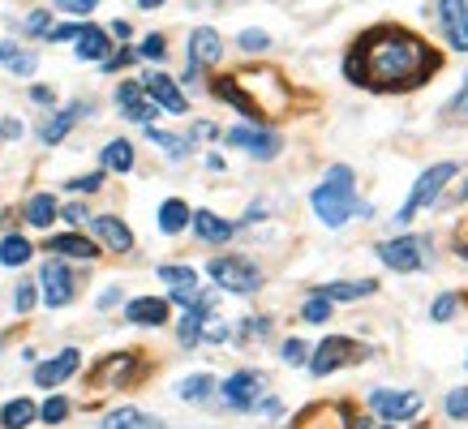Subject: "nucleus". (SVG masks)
<instances>
[{"label": "nucleus", "mask_w": 468, "mask_h": 429, "mask_svg": "<svg viewBox=\"0 0 468 429\" xmlns=\"http://www.w3.org/2000/svg\"><path fill=\"white\" fill-rule=\"evenodd\" d=\"M434 65H438V57L417 35L400 31V26H378L357 39V48L344 60V74H349V82H366L374 91H409L429 78Z\"/></svg>", "instance_id": "obj_1"}, {"label": "nucleus", "mask_w": 468, "mask_h": 429, "mask_svg": "<svg viewBox=\"0 0 468 429\" xmlns=\"http://www.w3.org/2000/svg\"><path fill=\"white\" fill-rule=\"evenodd\" d=\"M310 202H313V214H318L327 228H340V223H349L357 211H361V219L370 214V206H366V202L357 206V180H352V168H344V163L327 168V180L313 189Z\"/></svg>", "instance_id": "obj_2"}, {"label": "nucleus", "mask_w": 468, "mask_h": 429, "mask_svg": "<svg viewBox=\"0 0 468 429\" xmlns=\"http://www.w3.org/2000/svg\"><path fill=\"white\" fill-rule=\"evenodd\" d=\"M366 356H370V352H366V344H357V339H344V335H331V339H322V344L313 348L310 373H313V378H327V373H335L340 365L366 361Z\"/></svg>", "instance_id": "obj_3"}, {"label": "nucleus", "mask_w": 468, "mask_h": 429, "mask_svg": "<svg viewBox=\"0 0 468 429\" xmlns=\"http://www.w3.org/2000/svg\"><path fill=\"white\" fill-rule=\"evenodd\" d=\"M451 176H455V163H434L429 172L417 176V185H412V194H409V202H404V211L395 214V223H409L417 211L434 206V202H438V194H443V185H447Z\"/></svg>", "instance_id": "obj_4"}, {"label": "nucleus", "mask_w": 468, "mask_h": 429, "mask_svg": "<svg viewBox=\"0 0 468 429\" xmlns=\"http://www.w3.org/2000/svg\"><path fill=\"white\" fill-rule=\"evenodd\" d=\"M429 254V236H395L378 245V258L387 262L391 271H421Z\"/></svg>", "instance_id": "obj_5"}, {"label": "nucleus", "mask_w": 468, "mask_h": 429, "mask_svg": "<svg viewBox=\"0 0 468 429\" xmlns=\"http://www.w3.org/2000/svg\"><path fill=\"white\" fill-rule=\"evenodd\" d=\"M211 279L228 293H258L262 288V271L245 258H215L211 262Z\"/></svg>", "instance_id": "obj_6"}, {"label": "nucleus", "mask_w": 468, "mask_h": 429, "mask_svg": "<svg viewBox=\"0 0 468 429\" xmlns=\"http://www.w3.org/2000/svg\"><path fill=\"white\" fill-rule=\"evenodd\" d=\"M40 284H43V301L52 305V310H60V305H69L74 296H78V279H74V271L65 267V262H43L40 271Z\"/></svg>", "instance_id": "obj_7"}, {"label": "nucleus", "mask_w": 468, "mask_h": 429, "mask_svg": "<svg viewBox=\"0 0 468 429\" xmlns=\"http://www.w3.org/2000/svg\"><path fill=\"white\" fill-rule=\"evenodd\" d=\"M370 408L383 416V421H412L421 412V395L417 390H374Z\"/></svg>", "instance_id": "obj_8"}, {"label": "nucleus", "mask_w": 468, "mask_h": 429, "mask_svg": "<svg viewBox=\"0 0 468 429\" xmlns=\"http://www.w3.org/2000/svg\"><path fill=\"white\" fill-rule=\"evenodd\" d=\"M224 57V43H219V35H215L211 26H198L194 35H190V69H185V78L194 82L207 65H215V60Z\"/></svg>", "instance_id": "obj_9"}, {"label": "nucleus", "mask_w": 468, "mask_h": 429, "mask_svg": "<svg viewBox=\"0 0 468 429\" xmlns=\"http://www.w3.org/2000/svg\"><path fill=\"white\" fill-rule=\"evenodd\" d=\"M438 26L455 52H468V0H438Z\"/></svg>", "instance_id": "obj_10"}, {"label": "nucleus", "mask_w": 468, "mask_h": 429, "mask_svg": "<svg viewBox=\"0 0 468 429\" xmlns=\"http://www.w3.org/2000/svg\"><path fill=\"white\" fill-rule=\"evenodd\" d=\"M142 91H146V99H151L155 108L172 112V117L190 112V103H185V95H181V86H176L168 74H146V78H142Z\"/></svg>", "instance_id": "obj_11"}, {"label": "nucleus", "mask_w": 468, "mask_h": 429, "mask_svg": "<svg viewBox=\"0 0 468 429\" xmlns=\"http://www.w3.org/2000/svg\"><path fill=\"white\" fill-rule=\"evenodd\" d=\"M219 395H224L228 408H254L258 395H262V373H254V370L233 373V378L219 387Z\"/></svg>", "instance_id": "obj_12"}, {"label": "nucleus", "mask_w": 468, "mask_h": 429, "mask_svg": "<svg viewBox=\"0 0 468 429\" xmlns=\"http://www.w3.org/2000/svg\"><path fill=\"white\" fill-rule=\"evenodd\" d=\"M117 103L125 108V117L134 120V125H151L155 120V103L146 99V91H142V82H120L117 86Z\"/></svg>", "instance_id": "obj_13"}, {"label": "nucleus", "mask_w": 468, "mask_h": 429, "mask_svg": "<svg viewBox=\"0 0 468 429\" xmlns=\"http://www.w3.org/2000/svg\"><path fill=\"white\" fill-rule=\"evenodd\" d=\"M228 142L241 146L245 155H254V159H275L279 155V137L262 134V129H245V125H236V129H228Z\"/></svg>", "instance_id": "obj_14"}, {"label": "nucleus", "mask_w": 468, "mask_h": 429, "mask_svg": "<svg viewBox=\"0 0 468 429\" xmlns=\"http://www.w3.org/2000/svg\"><path fill=\"white\" fill-rule=\"evenodd\" d=\"M134 373H137V356L134 352H117V356H108L95 370V387H129Z\"/></svg>", "instance_id": "obj_15"}, {"label": "nucleus", "mask_w": 468, "mask_h": 429, "mask_svg": "<svg viewBox=\"0 0 468 429\" xmlns=\"http://www.w3.org/2000/svg\"><path fill=\"white\" fill-rule=\"evenodd\" d=\"M293 429H352L349 425V408L344 404H318V408H305L301 416H296Z\"/></svg>", "instance_id": "obj_16"}, {"label": "nucleus", "mask_w": 468, "mask_h": 429, "mask_svg": "<svg viewBox=\"0 0 468 429\" xmlns=\"http://www.w3.org/2000/svg\"><path fill=\"white\" fill-rule=\"evenodd\" d=\"M78 365H82V352H78V348H65L60 356L43 361L40 370H35V382H40V387H60V382H65L69 373L78 370Z\"/></svg>", "instance_id": "obj_17"}, {"label": "nucleus", "mask_w": 468, "mask_h": 429, "mask_svg": "<svg viewBox=\"0 0 468 429\" xmlns=\"http://www.w3.org/2000/svg\"><path fill=\"white\" fill-rule=\"evenodd\" d=\"M91 228H95V236L108 245V250H117V254L134 250V232L120 223L117 214H95V219H91Z\"/></svg>", "instance_id": "obj_18"}, {"label": "nucleus", "mask_w": 468, "mask_h": 429, "mask_svg": "<svg viewBox=\"0 0 468 429\" xmlns=\"http://www.w3.org/2000/svg\"><path fill=\"white\" fill-rule=\"evenodd\" d=\"M159 279L172 288V301H181V305L198 301V275L190 267H159Z\"/></svg>", "instance_id": "obj_19"}, {"label": "nucleus", "mask_w": 468, "mask_h": 429, "mask_svg": "<svg viewBox=\"0 0 468 429\" xmlns=\"http://www.w3.org/2000/svg\"><path fill=\"white\" fill-rule=\"evenodd\" d=\"M207 318H211V296H198L194 305H185V318H181V344L185 348H194L198 339H202Z\"/></svg>", "instance_id": "obj_20"}, {"label": "nucleus", "mask_w": 468, "mask_h": 429, "mask_svg": "<svg viewBox=\"0 0 468 429\" xmlns=\"http://www.w3.org/2000/svg\"><path fill=\"white\" fill-rule=\"evenodd\" d=\"M125 318L137 322V327H163V322H168V301H159V296H137V301H129Z\"/></svg>", "instance_id": "obj_21"}, {"label": "nucleus", "mask_w": 468, "mask_h": 429, "mask_svg": "<svg viewBox=\"0 0 468 429\" xmlns=\"http://www.w3.org/2000/svg\"><path fill=\"white\" fill-rule=\"evenodd\" d=\"M211 91H215V95H219V99H224V103H233V108H236V112H245V117H262V112H258V108H254V99H250V95H245V86H241V82H236V78H215V86H211Z\"/></svg>", "instance_id": "obj_22"}, {"label": "nucleus", "mask_w": 468, "mask_h": 429, "mask_svg": "<svg viewBox=\"0 0 468 429\" xmlns=\"http://www.w3.org/2000/svg\"><path fill=\"white\" fill-rule=\"evenodd\" d=\"M190 219H194V232L202 236L207 245H224V241L233 236V223H224V219L211 211H190Z\"/></svg>", "instance_id": "obj_23"}, {"label": "nucleus", "mask_w": 468, "mask_h": 429, "mask_svg": "<svg viewBox=\"0 0 468 429\" xmlns=\"http://www.w3.org/2000/svg\"><path fill=\"white\" fill-rule=\"evenodd\" d=\"M48 250H52V254H60V258H99L95 241H86V236H78V232L52 236V241H48Z\"/></svg>", "instance_id": "obj_24"}, {"label": "nucleus", "mask_w": 468, "mask_h": 429, "mask_svg": "<svg viewBox=\"0 0 468 429\" xmlns=\"http://www.w3.org/2000/svg\"><path fill=\"white\" fill-rule=\"evenodd\" d=\"M103 429H163V421H155V416H146L137 408H117L103 416Z\"/></svg>", "instance_id": "obj_25"}, {"label": "nucleus", "mask_w": 468, "mask_h": 429, "mask_svg": "<svg viewBox=\"0 0 468 429\" xmlns=\"http://www.w3.org/2000/svg\"><path fill=\"white\" fill-rule=\"evenodd\" d=\"M112 52V43H108V31H99V26H82L78 35V57L82 60H108Z\"/></svg>", "instance_id": "obj_26"}, {"label": "nucleus", "mask_w": 468, "mask_h": 429, "mask_svg": "<svg viewBox=\"0 0 468 429\" xmlns=\"http://www.w3.org/2000/svg\"><path fill=\"white\" fill-rule=\"evenodd\" d=\"M35 416H40V408H35L31 399H9V404L0 408V425L4 429H26Z\"/></svg>", "instance_id": "obj_27"}, {"label": "nucleus", "mask_w": 468, "mask_h": 429, "mask_svg": "<svg viewBox=\"0 0 468 429\" xmlns=\"http://www.w3.org/2000/svg\"><path fill=\"white\" fill-rule=\"evenodd\" d=\"M374 279H361V284H322L318 296H327V301H361V296H374Z\"/></svg>", "instance_id": "obj_28"}, {"label": "nucleus", "mask_w": 468, "mask_h": 429, "mask_svg": "<svg viewBox=\"0 0 468 429\" xmlns=\"http://www.w3.org/2000/svg\"><path fill=\"white\" fill-rule=\"evenodd\" d=\"M82 112H86V103H74V108H65L57 120H48V125H43V142H48V146H57L60 137L74 129V120H78Z\"/></svg>", "instance_id": "obj_29"}, {"label": "nucleus", "mask_w": 468, "mask_h": 429, "mask_svg": "<svg viewBox=\"0 0 468 429\" xmlns=\"http://www.w3.org/2000/svg\"><path fill=\"white\" fill-rule=\"evenodd\" d=\"M52 219H57V197L52 194H35L26 202V223L31 228H48Z\"/></svg>", "instance_id": "obj_30"}, {"label": "nucleus", "mask_w": 468, "mask_h": 429, "mask_svg": "<svg viewBox=\"0 0 468 429\" xmlns=\"http://www.w3.org/2000/svg\"><path fill=\"white\" fill-rule=\"evenodd\" d=\"M185 223H190V206H185L181 197H168V202L159 206V228L172 236V232H181Z\"/></svg>", "instance_id": "obj_31"}, {"label": "nucleus", "mask_w": 468, "mask_h": 429, "mask_svg": "<svg viewBox=\"0 0 468 429\" xmlns=\"http://www.w3.org/2000/svg\"><path fill=\"white\" fill-rule=\"evenodd\" d=\"M103 168H112V172H129V168H134V146H129L125 137L108 142V146H103Z\"/></svg>", "instance_id": "obj_32"}, {"label": "nucleus", "mask_w": 468, "mask_h": 429, "mask_svg": "<svg viewBox=\"0 0 468 429\" xmlns=\"http://www.w3.org/2000/svg\"><path fill=\"white\" fill-rule=\"evenodd\" d=\"M0 60H4V65H9L18 78H31V74L40 69V60L31 57V52H18L13 43H0Z\"/></svg>", "instance_id": "obj_33"}, {"label": "nucleus", "mask_w": 468, "mask_h": 429, "mask_svg": "<svg viewBox=\"0 0 468 429\" xmlns=\"http://www.w3.org/2000/svg\"><path fill=\"white\" fill-rule=\"evenodd\" d=\"M31 241L26 236H4V245H0V262L4 267H22V262H31Z\"/></svg>", "instance_id": "obj_34"}, {"label": "nucleus", "mask_w": 468, "mask_h": 429, "mask_svg": "<svg viewBox=\"0 0 468 429\" xmlns=\"http://www.w3.org/2000/svg\"><path fill=\"white\" fill-rule=\"evenodd\" d=\"M211 390H215L211 373H194V378H185V382H181V399H207Z\"/></svg>", "instance_id": "obj_35"}, {"label": "nucleus", "mask_w": 468, "mask_h": 429, "mask_svg": "<svg viewBox=\"0 0 468 429\" xmlns=\"http://www.w3.org/2000/svg\"><path fill=\"white\" fill-rule=\"evenodd\" d=\"M146 134H151V142H155V146H163V151H168V155H176V159L190 151V142H185V137L163 134V129H155V125H146Z\"/></svg>", "instance_id": "obj_36"}, {"label": "nucleus", "mask_w": 468, "mask_h": 429, "mask_svg": "<svg viewBox=\"0 0 468 429\" xmlns=\"http://www.w3.org/2000/svg\"><path fill=\"white\" fill-rule=\"evenodd\" d=\"M301 318H305V322H327V318H331V301L313 293L310 301H305V310H301Z\"/></svg>", "instance_id": "obj_37"}, {"label": "nucleus", "mask_w": 468, "mask_h": 429, "mask_svg": "<svg viewBox=\"0 0 468 429\" xmlns=\"http://www.w3.org/2000/svg\"><path fill=\"white\" fill-rule=\"evenodd\" d=\"M40 416L48 421V425H60V421L69 416V399H65V395H52V399L40 408Z\"/></svg>", "instance_id": "obj_38"}, {"label": "nucleus", "mask_w": 468, "mask_h": 429, "mask_svg": "<svg viewBox=\"0 0 468 429\" xmlns=\"http://www.w3.org/2000/svg\"><path fill=\"white\" fill-rule=\"evenodd\" d=\"M447 416L451 421H468V387H455L447 395Z\"/></svg>", "instance_id": "obj_39"}, {"label": "nucleus", "mask_w": 468, "mask_h": 429, "mask_svg": "<svg viewBox=\"0 0 468 429\" xmlns=\"http://www.w3.org/2000/svg\"><path fill=\"white\" fill-rule=\"evenodd\" d=\"M455 310H460V296H455V293H443L438 301H434V310H429V318H434V322H447V318H451Z\"/></svg>", "instance_id": "obj_40"}, {"label": "nucleus", "mask_w": 468, "mask_h": 429, "mask_svg": "<svg viewBox=\"0 0 468 429\" xmlns=\"http://www.w3.org/2000/svg\"><path fill=\"white\" fill-rule=\"evenodd\" d=\"M137 57H146V60H163V57H168V43H163V35H146L142 48H137Z\"/></svg>", "instance_id": "obj_41"}, {"label": "nucleus", "mask_w": 468, "mask_h": 429, "mask_svg": "<svg viewBox=\"0 0 468 429\" xmlns=\"http://www.w3.org/2000/svg\"><path fill=\"white\" fill-rule=\"evenodd\" d=\"M241 52H262V48H271V39H267V31H241Z\"/></svg>", "instance_id": "obj_42"}, {"label": "nucleus", "mask_w": 468, "mask_h": 429, "mask_svg": "<svg viewBox=\"0 0 468 429\" xmlns=\"http://www.w3.org/2000/svg\"><path fill=\"white\" fill-rule=\"evenodd\" d=\"M284 361H288V365H305V361H310V348H305L301 339H288V344H284Z\"/></svg>", "instance_id": "obj_43"}, {"label": "nucleus", "mask_w": 468, "mask_h": 429, "mask_svg": "<svg viewBox=\"0 0 468 429\" xmlns=\"http://www.w3.org/2000/svg\"><path fill=\"white\" fill-rule=\"evenodd\" d=\"M18 313H31L35 310V284H18V296H13Z\"/></svg>", "instance_id": "obj_44"}, {"label": "nucleus", "mask_w": 468, "mask_h": 429, "mask_svg": "<svg viewBox=\"0 0 468 429\" xmlns=\"http://www.w3.org/2000/svg\"><path fill=\"white\" fill-rule=\"evenodd\" d=\"M99 0H57V9H65V13H74V18H82V13H91Z\"/></svg>", "instance_id": "obj_45"}, {"label": "nucleus", "mask_w": 468, "mask_h": 429, "mask_svg": "<svg viewBox=\"0 0 468 429\" xmlns=\"http://www.w3.org/2000/svg\"><path fill=\"white\" fill-rule=\"evenodd\" d=\"M78 35H82L78 22H65V26H52V31H48V39H52V43H60V39H78Z\"/></svg>", "instance_id": "obj_46"}, {"label": "nucleus", "mask_w": 468, "mask_h": 429, "mask_svg": "<svg viewBox=\"0 0 468 429\" xmlns=\"http://www.w3.org/2000/svg\"><path fill=\"white\" fill-rule=\"evenodd\" d=\"M26 31H35V35H48V31H52V18H48V9L31 13V18H26Z\"/></svg>", "instance_id": "obj_47"}, {"label": "nucleus", "mask_w": 468, "mask_h": 429, "mask_svg": "<svg viewBox=\"0 0 468 429\" xmlns=\"http://www.w3.org/2000/svg\"><path fill=\"white\" fill-rule=\"evenodd\" d=\"M99 180H103V176H99V172L78 176V180H69V189H78V194H95V189H99Z\"/></svg>", "instance_id": "obj_48"}, {"label": "nucleus", "mask_w": 468, "mask_h": 429, "mask_svg": "<svg viewBox=\"0 0 468 429\" xmlns=\"http://www.w3.org/2000/svg\"><path fill=\"white\" fill-rule=\"evenodd\" d=\"M134 57H137V52H129V48H120L117 57H108V60H103V69L112 74V69H120V65H129V60H134Z\"/></svg>", "instance_id": "obj_49"}, {"label": "nucleus", "mask_w": 468, "mask_h": 429, "mask_svg": "<svg viewBox=\"0 0 468 429\" xmlns=\"http://www.w3.org/2000/svg\"><path fill=\"white\" fill-rule=\"evenodd\" d=\"M60 219H69V223H86V206H78V202H74V206H65V211H57Z\"/></svg>", "instance_id": "obj_50"}, {"label": "nucleus", "mask_w": 468, "mask_h": 429, "mask_svg": "<svg viewBox=\"0 0 468 429\" xmlns=\"http://www.w3.org/2000/svg\"><path fill=\"white\" fill-rule=\"evenodd\" d=\"M0 137H9V142L22 137V125H18V120H4V125H0Z\"/></svg>", "instance_id": "obj_51"}, {"label": "nucleus", "mask_w": 468, "mask_h": 429, "mask_svg": "<svg viewBox=\"0 0 468 429\" xmlns=\"http://www.w3.org/2000/svg\"><path fill=\"white\" fill-rule=\"evenodd\" d=\"M31 99H35V103H52V91H48V86H31Z\"/></svg>", "instance_id": "obj_52"}, {"label": "nucleus", "mask_w": 468, "mask_h": 429, "mask_svg": "<svg viewBox=\"0 0 468 429\" xmlns=\"http://www.w3.org/2000/svg\"><path fill=\"white\" fill-rule=\"evenodd\" d=\"M117 301H120V293L117 288H108V293L99 296V310H108V305H117Z\"/></svg>", "instance_id": "obj_53"}, {"label": "nucleus", "mask_w": 468, "mask_h": 429, "mask_svg": "<svg viewBox=\"0 0 468 429\" xmlns=\"http://www.w3.org/2000/svg\"><path fill=\"white\" fill-rule=\"evenodd\" d=\"M112 35L117 39H129V22H112Z\"/></svg>", "instance_id": "obj_54"}, {"label": "nucleus", "mask_w": 468, "mask_h": 429, "mask_svg": "<svg viewBox=\"0 0 468 429\" xmlns=\"http://www.w3.org/2000/svg\"><path fill=\"white\" fill-rule=\"evenodd\" d=\"M215 134H219L215 125H194V137H215Z\"/></svg>", "instance_id": "obj_55"}, {"label": "nucleus", "mask_w": 468, "mask_h": 429, "mask_svg": "<svg viewBox=\"0 0 468 429\" xmlns=\"http://www.w3.org/2000/svg\"><path fill=\"white\" fill-rule=\"evenodd\" d=\"M137 4H142V9H155V4H163V0H137Z\"/></svg>", "instance_id": "obj_56"}, {"label": "nucleus", "mask_w": 468, "mask_h": 429, "mask_svg": "<svg viewBox=\"0 0 468 429\" xmlns=\"http://www.w3.org/2000/svg\"><path fill=\"white\" fill-rule=\"evenodd\" d=\"M383 429H395V425H383Z\"/></svg>", "instance_id": "obj_57"}]
</instances>
